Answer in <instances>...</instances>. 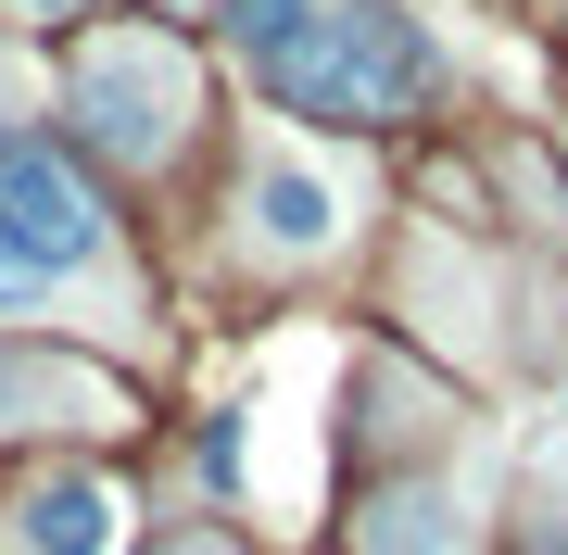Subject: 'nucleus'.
Segmentation results:
<instances>
[{
    "instance_id": "1",
    "label": "nucleus",
    "mask_w": 568,
    "mask_h": 555,
    "mask_svg": "<svg viewBox=\"0 0 568 555\" xmlns=\"http://www.w3.org/2000/svg\"><path fill=\"white\" fill-rule=\"evenodd\" d=\"M253 76L278 89L291 114L392 126V114H417L429 89H443V51H429V25L405 13V0H316V13L291 25V39L265 51Z\"/></svg>"
},
{
    "instance_id": "2",
    "label": "nucleus",
    "mask_w": 568,
    "mask_h": 555,
    "mask_svg": "<svg viewBox=\"0 0 568 555\" xmlns=\"http://www.w3.org/2000/svg\"><path fill=\"white\" fill-rule=\"evenodd\" d=\"M89 253H102V203H89V177L63 165L51 140H0V316L39 304L51 278H77Z\"/></svg>"
},
{
    "instance_id": "3",
    "label": "nucleus",
    "mask_w": 568,
    "mask_h": 555,
    "mask_svg": "<svg viewBox=\"0 0 568 555\" xmlns=\"http://www.w3.org/2000/svg\"><path fill=\"white\" fill-rule=\"evenodd\" d=\"M178 102H190V76H178L164 39H114V51L77 63V114H89V140H102L114 165H152V152L178 140Z\"/></svg>"
},
{
    "instance_id": "4",
    "label": "nucleus",
    "mask_w": 568,
    "mask_h": 555,
    "mask_svg": "<svg viewBox=\"0 0 568 555\" xmlns=\"http://www.w3.org/2000/svg\"><path fill=\"white\" fill-rule=\"evenodd\" d=\"M13 517H26V555H114L126 543V493L89 480V467H51Z\"/></svg>"
},
{
    "instance_id": "5",
    "label": "nucleus",
    "mask_w": 568,
    "mask_h": 555,
    "mask_svg": "<svg viewBox=\"0 0 568 555\" xmlns=\"http://www.w3.org/2000/svg\"><path fill=\"white\" fill-rule=\"evenodd\" d=\"M328 227H342L328 177H304V165H265V177H253V240H265V253H316Z\"/></svg>"
},
{
    "instance_id": "6",
    "label": "nucleus",
    "mask_w": 568,
    "mask_h": 555,
    "mask_svg": "<svg viewBox=\"0 0 568 555\" xmlns=\"http://www.w3.org/2000/svg\"><path fill=\"white\" fill-rule=\"evenodd\" d=\"M455 493H379L366 505V555H455Z\"/></svg>"
},
{
    "instance_id": "7",
    "label": "nucleus",
    "mask_w": 568,
    "mask_h": 555,
    "mask_svg": "<svg viewBox=\"0 0 568 555\" xmlns=\"http://www.w3.org/2000/svg\"><path fill=\"white\" fill-rule=\"evenodd\" d=\"M304 13H316V0H215V25H227V39H241L253 63L278 51V39H291V25H304Z\"/></svg>"
},
{
    "instance_id": "8",
    "label": "nucleus",
    "mask_w": 568,
    "mask_h": 555,
    "mask_svg": "<svg viewBox=\"0 0 568 555\" xmlns=\"http://www.w3.org/2000/svg\"><path fill=\"white\" fill-rule=\"evenodd\" d=\"M530 555H568V531H530Z\"/></svg>"
},
{
    "instance_id": "9",
    "label": "nucleus",
    "mask_w": 568,
    "mask_h": 555,
    "mask_svg": "<svg viewBox=\"0 0 568 555\" xmlns=\"http://www.w3.org/2000/svg\"><path fill=\"white\" fill-rule=\"evenodd\" d=\"M164 555H227V543H164Z\"/></svg>"
},
{
    "instance_id": "10",
    "label": "nucleus",
    "mask_w": 568,
    "mask_h": 555,
    "mask_svg": "<svg viewBox=\"0 0 568 555\" xmlns=\"http://www.w3.org/2000/svg\"><path fill=\"white\" fill-rule=\"evenodd\" d=\"M26 13H77V0H26Z\"/></svg>"
}]
</instances>
